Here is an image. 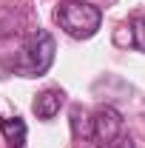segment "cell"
I'll return each mask as SVG.
<instances>
[{
	"label": "cell",
	"instance_id": "cell-5",
	"mask_svg": "<svg viewBox=\"0 0 145 148\" xmlns=\"http://www.w3.org/2000/svg\"><path fill=\"white\" fill-rule=\"evenodd\" d=\"M0 131L6 137V143L12 148H23L26 145V123L20 117H0Z\"/></svg>",
	"mask_w": 145,
	"mask_h": 148
},
{
	"label": "cell",
	"instance_id": "cell-4",
	"mask_svg": "<svg viewBox=\"0 0 145 148\" xmlns=\"http://www.w3.org/2000/svg\"><path fill=\"white\" fill-rule=\"evenodd\" d=\"M63 103H66V94L60 91V88H46V91H40V94L34 97L31 111H34L40 120H51V117L60 114Z\"/></svg>",
	"mask_w": 145,
	"mask_h": 148
},
{
	"label": "cell",
	"instance_id": "cell-7",
	"mask_svg": "<svg viewBox=\"0 0 145 148\" xmlns=\"http://www.w3.org/2000/svg\"><path fill=\"white\" fill-rule=\"evenodd\" d=\"M97 148H134V143H131V137H117L114 143H103Z\"/></svg>",
	"mask_w": 145,
	"mask_h": 148
},
{
	"label": "cell",
	"instance_id": "cell-6",
	"mask_svg": "<svg viewBox=\"0 0 145 148\" xmlns=\"http://www.w3.org/2000/svg\"><path fill=\"white\" fill-rule=\"evenodd\" d=\"M125 29H128V46L145 51V17H134Z\"/></svg>",
	"mask_w": 145,
	"mask_h": 148
},
{
	"label": "cell",
	"instance_id": "cell-3",
	"mask_svg": "<svg viewBox=\"0 0 145 148\" xmlns=\"http://www.w3.org/2000/svg\"><path fill=\"white\" fill-rule=\"evenodd\" d=\"M88 137L103 145V143H114L117 137H122V117L120 111L105 106V108H97L88 120Z\"/></svg>",
	"mask_w": 145,
	"mask_h": 148
},
{
	"label": "cell",
	"instance_id": "cell-1",
	"mask_svg": "<svg viewBox=\"0 0 145 148\" xmlns=\"http://www.w3.org/2000/svg\"><path fill=\"white\" fill-rule=\"evenodd\" d=\"M54 17L66 34H71L74 40H88L100 29L103 12L97 6H91V3H83V0H66V3L57 6Z\"/></svg>",
	"mask_w": 145,
	"mask_h": 148
},
{
	"label": "cell",
	"instance_id": "cell-2",
	"mask_svg": "<svg viewBox=\"0 0 145 148\" xmlns=\"http://www.w3.org/2000/svg\"><path fill=\"white\" fill-rule=\"evenodd\" d=\"M54 37L49 32H37L26 40V46L20 49V60H17V74L23 77H43L54 63Z\"/></svg>",
	"mask_w": 145,
	"mask_h": 148
}]
</instances>
